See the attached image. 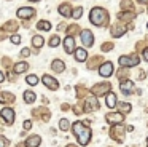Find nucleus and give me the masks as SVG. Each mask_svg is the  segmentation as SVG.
I'll use <instances>...</instances> for the list:
<instances>
[{"instance_id":"2f4dec72","label":"nucleus","mask_w":148,"mask_h":147,"mask_svg":"<svg viewBox=\"0 0 148 147\" xmlns=\"http://www.w3.org/2000/svg\"><path fill=\"white\" fill-rule=\"evenodd\" d=\"M8 139L7 137H3V136H0V147H8Z\"/></svg>"},{"instance_id":"f3484780","label":"nucleus","mask_w":148,"mask_h":147,"mask_svg":"<svg viewBox=\"0 0 148 147\" xmlns=\"http://www.w3.org/2000/svg\"><path fill=\"white\" fill-rule=\"evenodd\" d=\"M112 137H113V139H119V141H123V137H124L123 128H121V126H113V130H112Z\"/></svg>"},{"instance_id":"7c9ffc66","label":"nucleus","mask_w":148,"mask_h":147,"mask_svg":"<svg viewBox=\"0 0 148 147\" xmlns=\"http://www.w3.org/2000/svg\"><path fill=\"white\" fill-rule=\"evenodd\" d=\"M121 8L123 10H132V3H129V0H123V3H121Z\"/></svg>"},{"instance_id":"6ab92c4d","label":"nucleus","mask_w":148,"mask_h":147,"mask_svg":"<svg viewBox=\"0 0 148 147\" xmlns=\"http://www.w3.org/2000/svg\"><path fill=\"white\" fill-rule=\"evenodd\" d=\"M124 32H126V27H123V26H119V24H115L112 27V35L113 37H121Z\"/></svg>"},{"instance_id":"37998d69","label":"nucleus","mask_w":148,"mask_h":147,"mask_svg":"<svg viewBox=\"0 0 148 147\" xmlns=\"http://www.w3.org/2000/svg\"><path fill=\"white\" fill-rule=\"evenodd\" d=\"M30 2H38V0H30Z\"/></svg>"},{"instance_id":"a211bd4d","label":"nucleus","mask_w":148,"mask_h":147,"mask_svg":"<svg viewBox=\"0 0 148 147\" xmlns=\"http://www.w3.org/2000/svg\"><path fill=\"white\" fill-rule=\"evenodd\" d=\"M105 102H107V105H108L110 109L116 107V96H115V93L110 91L108 94H107V98H105Z\"/></svg>"},{"instance_id":"5701e85b","label":"nucleus","mask_w":148,"mask_h":147,"mask_svg":"<svg viewBox=\"0 0 148 147\" xmlns=\"http://www.w3.org/2000/svg\"><path fill=\"white\" fill-rule=\"evenodd\" d=\"M116 105H118V109L123 112V114H126V112H131V104H127V102H116Z\"/></svg>"},{"instance_id":"4c0bfd02","label":"nucleus","mask_w":148,"mask_h":147,"mask_svg":"<svg viewBox=\"0 0 148 147\" xmlns=\"http://www.w3.org/2000/svg\"><path fill=\"white\" fill-rule=\"evenodd\" d=\"M143 59L148 62V48H147V50H143Z\"/></svg>"},{"instance_id":"ea45409f","label":"nucleus","mask_w":148,"mask_h":147,"mask_svg":"<svg viewBox=\"0 0 148 147\" xmlns=\"http://www.w3.org/2000/svg\"><path fill=\"white\" fill-rule=\"evenodd\" d=\"M140 3H148V0H138Z\"/></svg>"},{"instance_id":"423d86ee","label":"nucleus","mask_w":148,"mask_h":147,"mask_svg":"<svg viewBox=\"0 0 148 147\" xmlns=\"http://www.w3.org/2000/svg\"><path fill=\"white\" fill-rule=\"evenodd\" d=\"M108 89H110V83H99V85H94L91 91L96 96H103Z\"/></svg>"},{"instance_id":"ddd939ff","label":"nucleus","mask_w":148,"mask_h":147,"mask_svg":"<svg viewBox=\"0 0 148 147\" xmlns=\"http://www.w3.org/2000/svg\"><path fill=\"white\" fill-rule=\"evenodd\" d=\"M132 88H134V83H132L131 80H123V82L119 83V89H121L124 94H129Z\"/></svg>"},{"instance_id":"c03bdc74","label":"nucleus","mask_w":148,"mask_h":147,"mask_svg":"<svg viewBox=\"0 0 148 147\" xmlns=\"http://www.w3.org/2000/svg\"><path fill=\"white\" fill-rule=\"evenodd\" d=\"M147 144H148V137H147Z\"/></svg>"},{"instance_id":"7ed1b4c3","label":"nucleus","mask_w":148,"mask_h":147,"mask_svg":"<svg viewBox=\"0 0 148 147\" xmlns=\"http://www.w3.org/2000/svg\"><path fill=\"white\" fill-rule=\"evenodd\" d=\"M119 66L123 67H132V66H138V56H121L119 58Z\"/></svg>"},{"instance_id":"9b49d317","label":"nucleus","mask_w":148,"mask_h":147,"mask_svg":"<svg viewBox=\"0 0 148 147\" xmlns=\"http://www.w3.org/2000/svg\"><path fill=\"white\" fill-rule=\"evenodd\" d=\"M64 50H65V53H69V54H72L75 51V40H73V37H65L64 38Z\"/></svg>"},{"instance_id":"c756f323","label":"nucleus","mask_w":148,"mask_h":147,"mask_svg":"<svg viewBox=\"0 0 148 147\" xmlns=\"http://www.w3.org/2000/svg\"><path fill=\"white\" fill-rule=\"evenodd\" d=\"M134 18V15H129V13H121L119 15V19H123V21H127V19H132Z\"/></svg>"},{"instance_id":"e433bc0d","label":"nucleus","mask_w":148,"mask_h":147,"mask_svg":"<svg viewBox=\"0 0 148 147\" xmlns=\"http://www.w3.org/2000/svg\"><path fill=\"white\" fill-rule=\"evenodd\" d=\"M29 54H30V50H29V48H24V50L21 51V56H24V58H27Z\"/></svg>"},{"instance_id":"c9c22d12","label":"nucleus","mask_w":148,"mask_h":147,"mask_svg":"<svg viewBox=\"0 0 148 147\" xmlns=\"http://www.w3.org/2000/svg\"><path fill=\"white\" fill-rule=\"evenodd\" d=\"M23 126H24V130H30V128H32V121H30V120H26Z\"/></svg>"},{"instance_id":"a19ab883","label":"nucleus","mask_w":148,"mask_h":147,"mask_svg":"<svg viewBox=\"0 0 148 147\" xmlns=\"http://www.w3.org/2000/svg\"><path fill=\"white\" fill-rule=\"evenodd\" d=\"M67 147H77V146H73V144H69V146Z\"/></svg>"},{"instance_id":"20e7f679","label":"nucleus","mask_w":148,"mask_h":147,"mask_svg":"<svg viewBox=\"0 0 148 147\" xmlns=\"http://www.w3.org/2000/svg\"><path fill=\"white\" fill-rule=\"evenodd\" d=\"M0 117H2V120H3L5 123L11 125L14 121V110L11 107H3L2 112H0Z\"/></svg>"},{"instance_id":"dca6fc26","label":"nucleus","mask_w":148,"mask_h":147,"mask_svg":"<svg viewBox=\"0 0 148 147\" xmlns=\"http://www.w3.org/2000/svg\"><path fill=\"white\" fill-rule=\"evenodd\" d=\"M59 13H61L62 16H65V18H69V16H72V8L69 3H62V5H59Z\"/></svg>"},{"instance_id":"cd10ccee","label":"nucleus","mask_w":148,"mask_h":147,"mask_svg":"<svg viewBox=\"0 0 148 147\" xmlns=\"http://www.w3.org/2000/svg\"><path fill=\"white\" fill-rule=\"evenodd\" d=\"M59 126H61L62 131H67L69 128H70V121H69L67 118H62V120L59 121Z\"/></svg>"},{"instance_id":"a878e982","label":"nucleus","mask_w":148,"mask_h":147,"mask_svg":"<svg viewBox=\"0 0 148 147\" xmlns=\"http://www.w3.org/2000/svg\"><path fill=\"white\" fill-rule=\"evenodd\" d=\"M26 82H27V83H29V85H32V86H35V85H37V83H38V77H37V75H34V74H32V75H27V78H26Z\"/></svg>"},{"instance_id":"473e14b6","label":"nucleus","mask_w":148,"mask_h":147,"mask_svg":"<svg viewBox=\"0 0 148 147\" xmlns=\"http://www.w3.org/2000/svg\"><path fill=\"white\" fill-rule=\"evenodd\" d=\"M7 29H8V31H14V29H18V24H16V22H13V21H10L7 24Z\"/></svg>"},{"instance_id":"72a5a7b5","label":"nucleus","mask_w":148,"mask_h":147,"mask_svg":"<svg viewBox=\"0 0 148 147\" xmlns=\"http://www.w3.org/2000/svg\"><path fill=\"white\" fill-rule=\"evenodd\" d=\"M11 42H13V43H16V45L21 43V37H19L18 34H16V35H11Z\"/></svg>"},{"instance_id":"bb28decb","label":"nucleus","mask_w":148,"mask_h":147,"mask_svg":"<svg viewBox=\"0 0 148 147\" xmlns=\"http://www.w3.org/2000/svg\"><path fill=\"white\" fill-rule=\"evenodd\" d=\"M59 43H61V38H59L58 35H53V37L49 38V46L51 48H56Z\"/></svg>"},{"instance_id":"f03ea898","label":"nucleus","mask_w":148,"mask_h":147,"mask_svg":"<svg viewBox=\"0 0 148 147\" xmlns=\"http://www.w3.org/2000/svg\"><path fill=\"white\" fill-rule=\"evenodd\" d=\"M89 21L92 22L94 26H97V27H102L103 24L108 22V13L103 8H100V6H96V8H92L89 13Z\"/></svg>"},{"instance_id":"2eb2a0df","label":"nucleus","mask_w":148,"mask_h":147,"mask_svg":"<svg viewBox=\"0 0 148 147\" xmlns=\"http://www.w3.org/2000/svg\"><path fill=\"white\" fill-rule=\"evenodd\" d=\"M73 54H75V59H77L78 62H83V61H86V58H88L86 50H83V48H78V50H75Z\"/></svg>"},{"instance_id":"f8f14e48","label":"nucleus","mask_w":148,"mask_h":147,"mask_svg":"<svg viewBox=\"0 0 148 147\" xmlns=\"http://www.w3.org/2000/svg\"><path fill=\"white\" fill-rule=\"evenodd\" d=\"M40 142H42V137L37 136V134H34V136L27 137V141L24 142V146H26V147H38Z\"/></svg>"},{"instance_id":"c85d7f7f","label":"nucleus","mask_w":148,"mask_h":147,"mask_svg":"<svg viewBox=\"0 0 148 147\" xmlns=\"http://www.w3.org/2000/svg\"><path fill=\"white\" fill-rule=\"evenodd\" d=\"M81 15H83V8H81V6H78V8H75L73 11H72V16H73L75 19L81 18Z\"/></svg>"},{"instance_id":"79ce46f5","label":"nucleus","mask_w":148,"mask_h":147,"mask_svg":"<svg viewBox=\"0 0 148 147\" xmlns=\"http://www.w3.org/2000/svg\"><path fill=\"white\" fill-rule=\"evenodd\" d=\"M18 147H24V146H23V144H19V146H18Z\"/></svg>"},{"instance_id":"1a4fd4ad","label":"nucleus","mask_w":148,"mask_h":147,"mask_svg":"<svg viewBox=\"0 0 148 147\" xmlns=\"http://www.w3.org/2000/svg\"><path fill=\"white\" fill-rule=\"evenodd\" d=\"M42 82L45 83V85L48 86L49 89H53V91L59 88V83H58V80H56V78H53L51 75H43V77H42Z\"/></svg>"},{"instance_id":"58836bf2","label":"nucleus","mask_w":148,"mask_h":147,"mask_svg":"<svg viewBox=\"0 0 148 147\" xmlns=\"http://www.w3.org/2000/svg\"><path fill=\"white\" fill-rule=\"evenodd\" d=\"M3 78H5V75L2 72H0V82H3Z\"/></svg>"},{"instance_id":"9d476101","label":"nucleus","mask_w":148,"mask_h":147,"mask_svg":"<svg viewBox=\"0 0 148 147\" xmlns=\"http://www.w3.org/2000/svg\"><path fill=\"white\" fill-rule=\"evenodd\" d=\"M107 117V123H110V125H118V123H121L123 120H124V117H123V114H108V115H105Z\"/></svg>"},{"instance_id":"a18cd8bd","label":"nucleus","mask_w":148,"mask_h":147,"mask_svg":"<svg viewBox=\"0 0 148 147\" xmlns=\"http://www.w3.org/2000/svg\"><path fill=\"white\" fill-rule=\"evenodd\" d=\"M147 27H148V24H147Z\"/></svg>"},{"instance_id":"4be33fe9","label":"nucleus","mask_w":148,"mask_h":147,"mask_svg":"<svg viewBox=\"0 0 148 147\" xmlns=\"http://www.w3.org/2000/svg\"><path fill=\"white\" fill-rule=\"evenodd\" d=\"M24 101H26L27 104H32V102L35 101V93L34 91H26L24 93Z\"/></svg>"},{"instance_id":"0eeeda50","label":"nucleus","mask_w":148,"mask_h":147,"mask_svg":"<svg viewBox=\"0 0 148 147\" xmlns=\"http://www.w3.org/2000/svg\"><path fill=\"white\" fill-rule=\"evenodd\" d=\"M99 74H100L102 77H105V78H107V77H110V75L113 74V64L110 62V61L103 62L102 66L99 67Z\"/></svg>"},{"instance_id":"f704fd0d","label":"nucleus","mask_w":148,"mask_h":147,"mask_svg":"<svg viewBox=\"0 0 148 147\" xmlns=\"http://www.w3.org/2000/svg\"><path fill=\"white\" fill-rule=\"evenodd\" d=\"M113 48V43H103L102 45V50L103 51H108V50H112Z\"/></svg>"},{"instance_id":"412c9836","label":"nucleus","mask_w":148,"mask_h":147,"mask_svg":"<svg viewBox=\"0 0 148 147\" xmlns=\"http://www.w3.org/2000/svg\"><path fill=\"white\" fill-rule=\"evenodd\" d=\"M14 101V96L11 93H2L0 94V102H13Z\"/></svg>"},{"instance_id":"4468645a","label":"nucleus","mask_w":148,"mask_h":147,"mask_svg":"<svg viewBox=\"0 0 148 147\" xmlns=\"http://www.w3.org/2000/svg\"><path fill=\"white\" fill-rule=\"evenodd\" d=\"M51 69L54 70V72L61 74V72H64V70H65V64L62 62L61 59H54V61H53V64H51Z\"/></svg>"},{"instance_id":"f257e3e1","label":"nucleus","mask_w":148,"mask_h":147,"mask_svg":"<svg viewBox=\"0 0 148 147\" xmlns=\"http://www.w3.org/2000/svg\"><path fill=\"white\" fill-rule=\"evenodd\" d=\"M72 130H73V134L77 136L78 142H80L81 146H86V144L91 141V134L92 133H91V130L83 123V121H75L73 126H72Z\"/></svg>"},{"instance_id":"b1692460","label":"nucleus","mask_w":148,"mask_h":147,"mask_svg":"<svg viewBox=\"0 0 148 147\" xmlns=\"http://www.w3.org/2000/svg\"><path fill=\"white\" fill-rule=\"evenodd\" d=\"M27 67H29V66H27L26 62H18L16 66H14V72H16V74H23V72H26V70H27Z\"/></svg>"},{"instance_id":"393cba45","label":"nucleus","mask_w":148,"mask_h":147,"mask_svg":"<svg viewBox=\"0 0 148 147\" xmlns=\"http://www.w3.org/2000/svg\"><path fill=\"white\" fill-rule=\"evenodd\" d=\"M37 29H40V31H49V29H51V24H49L48 21H38Z\"/></svg>"},{"instance_id":"aec40b11","label":"nucleus","mask_w":148,"mask_h":147,"mask_svg":"<svg viewBox=\"0 0 148 147\" xmlns=\"http://www.w3.org/2000/svg\"><path fill=\"white\" fill-rule=\"evenodd\" d=\"M43 43H45V38H43L42 35H35V37L32 38V45L35 48H42Z\"/></svg>"},{"instance_id":"6e6552de","label":"nucleus","mask_w":148,"mask_h":147,"mask_svg":"<svg viewBox=\"0 0 148 147\" xmlns=\"http://www.w3.org/2000/svg\"><path fill=\"white\" fill-rule=\"evenodd\" d=\"M16 15L19 16L21 19H27V18H32V16L35 15V10H34V8H29V6H21V8L18 10Z\"/></svg>"},{"instance_id":"39448f33","label":"nucleus","mask_w":148,"mask_h":147,"mask_svg":"<svg viewBox=\"0 0 148 147\" xmlns=\"http://www.w3.org/2000/svg\"><path fill=\"white\" fill-rule=\"evenodd\" d=\"M80 37H81V42H83L84 46H92L94 45V35L91 31H88V29L86 31H81Z\"/></svg>"}]
</instances>
